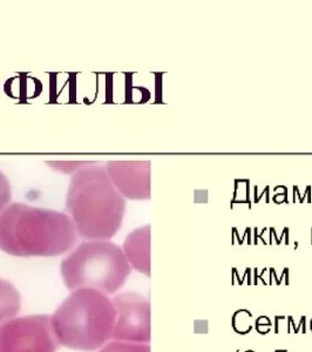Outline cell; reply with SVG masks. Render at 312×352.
I'll return each mask as SVG.
<instances>
[{
  "mask_svg": "<svg viewBox=\"0 0 312 352\" xmlns=\"http://www.w3.org/2000/svg\"><path fill=\"white\" fill-rule=\"evenodd\" d=\"M78 236L66 212L19 202L0 212V250L12 256H60L74 247Z\"/></svg>",
  "mask_w": 312,
  "mask_h": 352,
  "instance_id": "1",
  "label": "cell"
},
{
  "mask_svg": "<svg viewBox=\"0 0 312 352\" xmlns=\"http://www.w3.org/2000/svg\"><path fill=\"white\" fill-rule=\"evenodd\" d=\"M66 208L79 236L104 241L119 232L126 214V200L106 168L93 162L71 176Z\"/></svg>",
  "mask_w": 312,
  "mask_h": 352,
  "instance_id": "2",
  "label": "cell"
},
{
  "mask_svg": "<svg viewBox=\"0 0 312 352\" xmlns=\"http://www.w3.org/2000/svg\"><path fill=\"white\" fill-rule=\"evenodd\" d=\"M116 311L109 297L96 289H79L58 308L52 327L60 344L91 352L112 338Z\"/></svg>",
  "mask_w": 312,
  "mask_h": 352,
  "instance_id": "3",
  "label": "cell"
},
{
  "mask_svg": "<svg viewBox=\"0 0 312 352\" xmlns=\"http://www.w3.org/2000/svg\"><path fill=\"white\" fill-rule=\"evenodd\" d=\"M124 250L109 241H87L61 263V275L68 289L92 288L114 294L131 274Z\"/></svg>",
  "mask_w": 312,
  "mask_h": 352,
  "instance_id": "4",
  "label": "cell"
},
{
  "mask_svg": "<svg viewBox=\"0 0 312 352\" xmlns=\"http://www.w3.org/2000/svg\"><path fill=\"white\" fill-rule=\"evenodd\" d=\"M59 344L46 315L19 317L0 328V352H56Z\"/></svg>",
  "mask_w": 312,
  "mask_h": 352,
  "instance_id": "5",
  "label": "cell"
},
{
  "mask_svg": "<svg viewBox=\"0 0 312 352\" xmlns=\"http://www.w3.org/2000/svg\"><path fill=\"white\" fill-rule=\"evenodd\" d=\"M116 318L112 338L129 343L151 342V305L136 292H124L112 300Z\"/></svg>",
  "mask_w": 312,
  "mask_h": 352,
  "instance_id": "6",
  "label": "cell"
},
{
  "mask_svg": "<svg viewBox=\"0 0 312 352\" xmlns=\"http://www.w3.org/2000/svg\"><path fill=\"white\" fill-rule=\"evenodd\" d=\"M104 168L124 199L137 201L151 199L149 161H109Z\"/></svg>",
  "mask_w": 312,
  "mask_h": 352,
  "instance_id": "7",
  "label": "cell"
},
{
  "mask_svg": "<svg viewBox=\"0 0 312 352\" xmlns=\"http://www.w3.org/2000/svg\"><path fill=\"white\" fill-rule=\"evenodd\" d=\"M124 252L129 264L137 272L151 275V226H144L129 234L124 241Z\"/></svg>",
  "mask_w": 312,
  "mask_h": 352,
  "instance_id": "8",
  "label": "cell"
},
{
  "mask_svg": "<svg viewBox=\"0 0 312 352\" xmlns=\"http://www.w3.org/2000/svg\"><path fill=\"white\" fill-rule=\"evenodd\" d=\"M43 85L32 76H19L5 82V93L16 100H30L41 96Z\"/></svg>",
  "mask_w": 312,
  "mask_h": 352,
  "instance_id": "9",
  "label": "cell"
},
{
  "mask_svg": "<svg viewBox=\"0 0 312 352\" xmlns=\"http://www.w3.org/2000/svg\"><path fill=\"white\" fill-rule=\"evenodd\" d=\"M21 309V294L8 280L0 278V325L16 317Z\"/></svg>",
  "mask_w": 312,
  "mask_h": 352,
  "instance_id": "10",
  "label": "cell"
},
{
  "mask_svg": "<svg viewBox=\"0 0 312 352\" xmlns=\"http://www.w3.org/2000/svg\"><path fill=\"white\" fill-rule=\"evenodd\" d=\"M99 352H151V346L142 343H129L115 340L101 349Z\"/></svg>",
  "mask_w": 312,
  "mask_h": 352,
  "instance_id": "11",
  "label": "cell"
},
{
  "mask_svg": "<svg viewBox=\"0 0 312 352\" xmlns=\"http://www.w3.org/2000/svg\"><path fill=\"white\" fill-rule=\"evenodd\" d=\"M91 161H48L47 164L51 168L63 174H74V173L85 168L86 166L92 164Z\"/></svg>",
  "mask_w": 312,
  "mask_h": 352,
  "instance_id": "12",
  "label": "cell"
},
{
  "mask_svg": "<svg viewBox=\"0 0 312 352\" xmlns=\"http://www.w3.org/2000/svg\"><path fill=\"white\" fill-rule=\"evenodd\" d=\"M12 199L11 184L4 173L0 170V212H3L8 207Z\"/></svg>",
  "mask_w": 312,
  "mask_h": 352,
  "instance_id": "13",
  "label": "cell"
}]
</instances>
